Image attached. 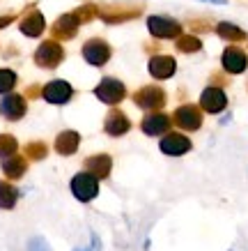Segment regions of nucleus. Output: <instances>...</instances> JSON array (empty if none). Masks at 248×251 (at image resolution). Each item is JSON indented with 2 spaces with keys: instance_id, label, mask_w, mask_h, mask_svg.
Segmentation results:
<instances>
[{
  "instance_id": "1",
  "label": "nucleus",
  "mask_w": 248,
  "mask_h": 251,
  "mask_svg": "<svg viewBox=\"0 0 248 251\" xmlns=\"http://www.w3.org/2000/svg\"><path fill=\"white\" fill-rule=\"evenodd\" d=\"M62 60H65V49L58 39H46L42 44L37 46V51H35V65L42 69H55L60 67Z\"/></svg>"
},
{
  "instance_id": "2",
  "label": "nucleus",
  "mask_w": 248,
  "mask_h": 251,
  "mask_svg": "<svg viewBox=\"0 0 248 251\" xmlns=\"http://www.w3.org/2000/svg\"><path fill=\"white\" fill-rule=\"evenodd\" d=\"M165 101H168V95H165L163 88H158V85H143V88H138L134 92V104L138 108H143V111H161L165 106Z\"/></svg>"
},
{
  "instance_id": "3",
  "label": "nucleus",
  "mask_w": 248,
  "mask_h": 251,
  "mask_svg": "<svg viewBox=\"0 0 248 251\" xmlns=\"http://www.w3.org/2000/svg\"><path fill=\"white\" fill-rule=\"evenodd\" d=\"M94 97L101 101V104H108V106H117L122 99L127 97V85L122 83L120 78L106 76L99 81V85L94 88Z\"/></svg>"
},
{
  "instance_id": "4",
  "label": "nucleus",
  "mask_w": 248,
  "mask_h": 251,
  "mask_svg": "<svg viewBox=\"0 0 248 251\" xmlns=\"http://www.w3.org/2000/svg\"><path fill=\"white\" fill-rule=\"evenodd\" d=\"M81 53H83V60L88 62V65H92V67H104L106 62L111 60L113 49H111V44H108L106 39L92 37V39H88V42L83 44Z\"/></svg>"
},
{
  "instance_id": "5",
  "label": "nucleus",
  "mask_w": 248,
  "mask_h": 251,
  "mask_svg": "<svg viewBox=\"0 0 248 251\" xmlns=\"http://www.w3.org/2000/svg\"><path fill=\"white\" fill-rule=\"evenodd\" d=\"M71 194H74L76 201H81V203L94 201L99 194V177L88 173V171L76 173L74 177H71Z\"/></svg>"
},
{
  "instance_id": "6",
  "label": "nucleus",
  "mask_w": 248,
  "mask_h": 251,
  "mask_svg": "<svg viewBox=\"0 0 248 251\" xmlns=\"http://www.w3.org/2000/svg\"><path fill=\"white\" fill-rule=\"evenodd\" d=\"M147 30L157 39H177L181 35V23L173 16H150L147 19Z\"/></svg>"
},
{
  "instance_id": "7",
  "label": "nucleus",
  "mask_w": 248,
  "mask_h": 251,
  "mask_svg": "<svg viewBox=\"0 0 248 251\" xmlns=\"http://www.w3.org/2000/svg\"><path fill=\"white\" fill-rule=\"evenodd\" d=\"M42 97H44L48 104H53V106H65V104H69L71 97H74V88H71V83H67V81L55 78V81H48V83L42 88Z\"/></svg>"
},
{
  "instance_id": "8",
  "label": "nucleus",
  "mask_w": 248,
  "mask_h": 251,
  "mask_svg": "<svg viewBox=\"0 0 248 251\" xmlns=\"http://www.w3.org/2000/svg\"><path fill=\"white\" fill-rule=\"evenodd\" d=\"M28 113V101L25 95H16V92H7L0 99V115L9 122L21 120L23 115Z\"/></svg>"
},
{
  "instance_id": "9",
  "label": "nucleus",
  "mask_w": 248,
  "mask_h": 251,
  "mask_svg": "<svg viewBox=\"0 0 248 251\" xmlns=\"http://www.w3.org/2000/svg\"><path fill=\"white\" fill-rule=\"evenodd\" d=\"M173 122L184 131H198L203 127V108L196 104H184L173 113Z\"/></svg>"
},
{
  "instance_id": "10",
  "label": "nucleus",
  "mask_w": 248,
  "mask_h": 251,
  "mask_svg": "<svg viewBox=\"0 0 248 251\" xmlns=\"http://www.w3.org/2000/svg\"><path fill=\"white\" fill-rule=\"evenodd\" d=\"M143 14V7L140 5H134V7H124V5H108V7L99 9V16L104 23H124V21H134Z\"/></svg>"
},
{
  "instance_id": "11",
  "label": "nucleus",
  "mask_w": 248,
  "mask_h": 251,
  "mask_svg": "<svg viewBox=\"0 0 248 251\" xmlns=\"http://www.w3.org/2000/svg\"><path fill=\"white\" fill-rule=\"evenodd\" d=\"M158 148H161V152L168 154V157H181V154H186L188 150L193 148V143H191V138L180 134V131H168V134H163Z\"/></svg>"
},
{
  "instance_id": "12",
  "label": "nucleus",
  "mask_w": 248,
  "mask_h": 251,
  "mask_svg": "<svg viewBox=\"0 0 248 251\" xmlns=\"http://www.w3.org/2000/svg\"><path fill=\"white\" fill-rule=\"evenodd\" d=\"M225 106H227V95L223 88L209 85V88L203 90V95H200V108H203L204 113L216 115L221 111H225Z\"/></svg>"
},
{
  "instance_id": "13",
  "label": "nucleus",
  "mask_w": 248,
  "mask_h": 251,
  "mask_svg": "<svg viewBox=\"0 0 248 251\" xmlns=\"http://www.w3.org/2000/svg\"><path fill=\"white\" fill-rule=\"evenodd\" d=\"M147 72L152 74V78L157 81H168V78L175 76L177 72V60L173 55H152L150 58V65H147Z\"/></svg>"
},
{
  "instance_id": "14",
  "label": "nucleus",
  "mask_w": 248,
  "mask_h": 251,
  "mask_svg": "<svg viewBox=\"0 0 248 251\" xmlns=\"http://www.w3.org/2000/svg\"><path fill=\"white\" fill-rule=\"evenodd\" d=\"M170 125H173V118H170V115L152 111V113H147L143 118L140 129H143V134H147V136H163V134L170 131Z\"/></svg>"
},
{
  "instance_id": "15",
  "label": "nucleus",
  "mask_w": 248,
  "mask_h": 251,
  "mask_svg": "<svg viewBox=\"0 0 248 251\" xmlns=\"http://www.w3.org/2000/svg\"><path fill=\"white\" fill-rule=\"evenodd\" d=\"M78 28H81V21L76 19L74 12H69V14H62L60 19L51 25V37L58 39V42L74 39L76 35H78Z\"/></svg>"
},
{
  "instance_id": "16",
  "label": "nucleus",
  "mask_w": 248,
  "mask_h": 251,
  "mask_svg": "<svg viewBox=\"0 0 248 251\" xmlns=\"http://www.w3.org/2000/svg\"><path fill=\"white\" fill-rule=\"evenodd\" d=\"M221 65H223L227 74H241L248 67V55L239 46H227L223 55H221Z\"/></svg>"
},
{
  "instance_id": "17",
  "label": "nucleus",
  "mask_w": 248,
  "mask_h": 251,
  "mask_svg": "<svg viewBox=\"0 0 248 251\" xmlns=\"http://www.w3.org/2000/svg\"><path fill=\"white\" fill-rule=\"evenodd\" d=\"M19 30L25 35V37H39L42 32L46 30V19L44 14L35 7H28L25 16L19 21Z\"/></svg>"
},
{
  "instance_id": "18",
  "label": "nucleus",
  "mask_w": 248,
  "mask_h": 251,
  "mask_svg": "<svg viewBox=\"0 0 248 251\" xmlns=\"http://www.w3.org/2000/svg\"><path fill=\"white\" fill-rule=\"evenodd\" d=\"M131 129V120H129V115L124 113V111H120V108H113L111 113L106 115L104 120V131L108 134V136H124L127 131Z\"/></svg>"
},
{
  "instance_id": "19",
  "label": "nucleus",
  "mask_w": 248,
  "mask_h": 251,
  "mask_svg": "<svg viewBox=\"0 0 248 251\" xmlns=\"http://www.w3.org/2000/svg\"><path fill=\"white\" fill-rule=\"evenodd\" d=\"M83 168L88 173L97 175L99 180H104L113 171V157L111 154H92V157H88V159L83 161Z\"/></svg>"
},
{
  "instance_id": "20",
  "label": "nucleus",
  "mask_w": 248,
  "mask_h": 251,
  "mask_svg": "<svg viewBox=\"0 0 248 251\" xmlns=\"http://www.w3.org/2000/svg\"><path fill=\"white\" fill-rule=\"evenodd\" d=\"M78 145H81V134L74 131V129H65V131H60V134L55 136L53 148H55V152L58 154L69 157V154H74L76 150H78Z\"/></svg>"
},
{
  "instance_id": "21",
  "label": "nucleus",
  "mask_w": 248,
  "mask_h": 251,
  "mask_svg": "<svg viewBox=\"0 0 248 251\" xmlns=\"http://www.w3.org/2000/svg\"><path fill=\"white\" fill-rule=\"evenodd\" d=\"M28 171V157H21V154H12V157H5L2 159V173L7 175L9 180H21Z\"/></svg>"
},
{
  "instance_id": "22",
  "label": "nucleus",
  "mask_w": 248,
  "mask_h": 251,
  "mask_svg": "<svg viewBox=\"0 0 248 251\" xmlns=\"http://www.w3.org/2000/svg\"><path fill=\"white\" fill-rule=\"evenodd\" d=\"M216 35L221 39H225V42H232V44H239V42H244L246 39V30L244 28H239V25H234V23L230 21H221L216 25Z\"/></svg>"
},
{
  "instance_id": "23",
  "label": "nucleus",
  "mask_w": 248,
  "mask_h": 251,
  "mask_svg": "<svg viewBox=\"0 0 248 251\" xmlns=\"http://www.w3.org/2000/svg\"><path fill=\"white\" fill-rule=\"evenodd\" d=\"M175 49L180 53H198L203 49V42L196 37V35H180L177 42H175Z\"/></svg>"
},
{
  "instance_id": "24",
  "label": "nucleus",
  "mask_w": 248,
  "mask_h": 251,
  "mask_svg": "<svg viewBox=\"0 0 248 251\" xmlns=\"http://www.w3.org/2000/svg\"><path fill=\"white\" fill-rule=\"evenodd\" d=\"M16 201H19V191L9 182L0 180V207H2V210H12V207L16 205Z\"/></svg>"
},
{
  "instance_id": "25",
  "label": "nucleus",
  "mask_w": 248,
  "mask_h": 251,
  "mask_svg": "<svg viewBox=\"0 0 248 251\" xmlns=\"http://www.w3.org/2000/svg\"><path fill=\"white\" fill-rule=\"evenodd\" d=\"M16 83H19V76H16L14 69H7V67L0 69V95L12 92L16 88Z\"/></svg>"
},
{
  "instance_id": "26",
  "label": "nucleus",
  "mask_w": 248,
  "mask_h": 251,
  "mask_svg": "<svg viewBox=\"0 0 248 251\" xmlns=\"http://www.w3.org/2000/svg\"><path fill=\"white\" fill-rule=\"evenodd\" d=\"M25 150V157L32 161H42L48 154V145L44 143V141H30V143L23 148Z\"/></svg>"
},
{
  "instance_id": "27",
  "label": "nucleus",
  "mask_w": 248,
  "mask_h": 251,
  "mask_svg": "<svg viewBox=\"0 0 248 251\" xmlns=\"http://www.w3.org/2000/svg\"><path fill=\"white\" fill-rule=\"evenodd\" d=\"M74 14H76V19H78V21H81V25H83V23H90V21H94V19H97V16H99V7H97V5H92V2H88V5L76 7Z\"/></svg>"
},
{
  "instance_id": "28",
  "label": "nucleus",
  "mask_w": 248,
  "mask_h": 251,
  "mask_svg": "<svg viewBox=\"0 0 248 251\" xmlns=\"http://www.w3.org/2000/svg\"><path fill=\"white\" fill-rule=\"evenodd\" d=\"M19 150V141H16L12 134H0V157H12Z\"/></svg>"
},
{
  "instance_id": "29",
  "label": "nucleus",
  "mask_w": 248,
  "mask_h": 251,
  "mask_svg": "<svg viewBox=\"0 0 248 251\" xmlns=\"http://www.w3.org/2000/svg\"><path fill=\"white\" fill-rule=\"evenodd\" d=\"M25 97L28 99L42 97V88H39V85H28V88H25Z\"/></svg>"
},
{
  "instance_id": "30",
  "label": "nucleus",
  "mask_w": 248,
  "mask_h": 251,
  "mask_svg": "<svg viewBox=\"0 0 248 251\" xmlns=\"http://www.w3.org/2000/svg\"><path fill=\"white\" fill-rule=\"evenodd\" d=\"M191 28H193V30H200V32L211 30L209 23H207V21H191Z\"/></svg>"
},
{
  "instance_id": "31",
  "label": "nucleus",
  "mask_w": 248,
  "mask_h": 251,
  "mask_svg": "<svg viewBox=\"0 0 248 251\" xmlns=\"http://www.w3.org/2000/svg\"><path fill=\"white\" fill-rule=\"evenodd\" d=\"M16 21V14H5V16H0V28H7L9 23H14Z\"/></svg>"
},
{
  "instance_id": "32",
  "label": "nucleus",
  "mask_w": 248,
  "mask_h": 251,
  "mask_svg": "<svg viewBox=\"0 0 248 251\" xmlns=\"http://www.w3.org/2000/svg\"><path fill=\"white\" fill-rule=\"evenodd\" d=\"M211 83H214V85H218V88H221V85H225L227 81H225V78H223V74H211Z\"/></svg>"
},
{
  "instance_id": "33",
  "label": "nucleus",
  "mask_w": 248,
  "mask_h": 251,
  "mask_svg": "<svg viewBox=\"0 0 248 251\" xmlns=\"http://www.w3.org/2000/svg\"><path fill=\"white\" fill-rule=\"evenodd\" d=\"M203 2H211V5H225L227 0H203Z\"/></svg>"
}]
</instances>
